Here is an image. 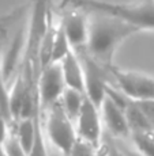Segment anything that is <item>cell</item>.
<instances>
[{
    "instance_id": "8fae6325",
    "label": "cell",
    "mask_w": 154,
    "mask_h": 156,
    "mask_svg": "<svg viewBox=\"0 0 154 156\" xmlns=\"http://www.w3.org/2000/svg\"><path fill=\"white\" fill-rule=\"evenodd\" d=\"M38 129H40V124H38L37 117H29V118H22L17 121V128H15L14 134L28 155L33 148Z\"/></svg>"
},
{
    "instance_id": "6da1fadb",
    "label": "cell",
    "mask_w": 154,
    "mask_h": 156,
    "mask_svg": "<svg viewBox=\"0 0 154 156\" xmlns=\"http://www.w3.org/2000/svg\"><path fill=\"white\" fill-rule=\"evenodd\" d=\"M93 12L96 15L89 16V40L85 52L97 64L111 71L117 49L127 38L139 31L120 18Z\"/></svg>"
},
{
    "instance_id": "52a82bcc",
    "label": "cell",
    "mask_w": 154,
    "mask_h": 156,
    "mask_svg": "<svg viewBox=\"0 0 154 156\" xmlns=\"http://www.w3.org/2000/svg\"><path fill=\"white\" fill-rule=\"evenodd\" d=\"M77 55L79 56L85 69V95L93 103L101 107L102 102L107 98V91L109 87V82L107 80V75H105L107 68L101 67L93 58H90L86 52L77 53Z\"/></svg>"
},
{
    "instance_id": "4fadbf2b",
    "label": "cell",
    "mask_w": 154,
    "mask_h": 156,
    "mask_svg": "<svg viewBox=\"0 0 154 156\" xmlns=\"http://www.w3.org/2000/svg\"><path fill=\"white\" fill-rule=\"evenodd\" d=\"M85 99H86V95L83 92H79L77 90L71 88H66L64 94L60 99V105H62L63 110L74 122L81 112V109H82Z\"/></svg>"
},
{
    "instance_id": "5b68a950",
    "label": "cell",
    "mask_w": 154,
    "mask_h": 156,
    "mask_svg": "<svg viewBox=\"0 0 154 156\" xmlns=\"http://www.w3.org/2000/svg\"><path fill=\"white\" fill-rule=\"evenodd\" d=\"M128 101V98H126L119 90L109 84L107 98L100 107L104 126L113 137L117 139H126L131 134L124 112V106Z\"/></svg>"
},
{
    "instance_id": "30bf717a",
    "label": "cell",
    "mask_w": 154,
    "mask_h": 156,
    "mask_svg": "<svg viewBox=\"0 0 154 156\" xmlns=\"http://www.w3.org/2000/svg\"><path fill=\"white\" fill-rule=\"evenodd\" d=\"M60 65L66 87L85 94V69L79 56L75 52H70Z\"/></svg>"
},
{
    "instance_id": "5bb4252c",
    "label": "cell",
    "mask_w": 154,
    "mask_h": 156,
    "mask_svg": "<svg viewBox=\"0 0 154 156\" xmlns=\"http://www.w3.org/2000/svg\"><path fill=\"white\" fill-rule=\"evenodd\" d=\"M0 114L7 119L11 121L10 115V90L7 87V77L3 68V53L0 48Z\"/></svg>"
},
{
    "instance_id": "8992f818",
    "label": "cell",
    "mask_w": 154,
    "mask_h": 156,
    "mask_svg": "<svg viewBox=\"0 0 154 156\" xmlns=\"http://www.w3.org/2000/svg\"><path fill=\"white\" fill-rule=\"evenodd\" d=\"M66 83L63 77L62 65L49 64L41 69L40 79L37 82V99L42 109L49 110L59 103L66 91Z\"/></svg>"
},
{
    "instance_id": "603a6c76",
    "label": "cell",
    "mask_w": 154,
    "mask_h": 156,
    "mask_svg": "<svg viewBox=\"0 0 154 156\" xmlns=\"http://www.w3.org/2000/svg\"><path fill=\"white\" fill-rule=\"evenodd\" d=\"M0 156H7L6 149H4V144H0Z\"/></svg>"
},
{
    "instance_id": "cb8c5ba5",
    "label": "cell",
    "mask_w": 154,
    "mask_h": 156,
    "mask_svg": "<svg viewBox=\"0 0 154 156\" xmlns=\"http://www.w3.org/2000/svg\"><path fill=\"white\" fill-rule=\"evenodd\" d=\"M98 156H102V152H98Z\"/></svg>"
},
{
    "instance_id": "ffe728a7",
    "label": "cell",
    "mask_w": 154,
    "mask_h": 156,
    "mask_svg": "<svg viewBox=\"0 0 154 156\" xmlns=\"http://www.w3.org/2000/svg\"><path fill=\"white\" fill-rule=\"evenodd\" d=\"M102 156H124L120 152L119 147L115 145V144H108L107 147H105V149L102 151Z\"/></svg>"
},
{
    "instance_id": "ac0fdd59",
    "label": "cell",
    "mask_w": 154,
    "mask_h": 156,
    "mask_svg": "<svg viewBox=\"0 0 154 156\" xmlns=\"http://www.w3.org/2000/svg\"><path fill=\"white\" fill-rule=\"evenodd\" d=\"M4 149L7 156H28V154L25 152V149L21 147V144L18 143L15 134H10L7 139V141L4 143Z\"/></svg>"
},
{
    "instance_id": "3957f363",
    "label": "cell",
    "mask_w": 154,
    "mask_h": 156,
    "mask_svg": "<svg viewBox=\"0 0 154 156\" xmlns=\"http://www.w3.org/2000/svg\"><path fill=\"white\" fill-rule=\"evenodd\" d=\"M44 132L48 143L66 156L78 140L75 122L66 114L60 102L48 110Z\"/></svg>"
},
{
    "instance_id": "d6986e66",
    "label": "cell",
    "mask_w": 154,
    "mask_h": 156,
    "mask_svg": "<svg viewBox=\"0 0 154 156\" xmlns=\"http://www.w3.org/2000/svg\"><path fill=\"white\" fill-rule=\"evenodd\" d=\"M139 107L142 109V112L145 113L146 118L149 119V122L152 124V126L154 128V99L153 101H145V102H138Z\"/></svg>"
},
{
    "instance_id": "9c48e42d",
    "label": "cell",
    "mask_w": 154,
    "mask_h": 156,
    "mask_svg": "<svg viewBox=\"0 0 154 156\" xmlns=\"http://www.w3.org/2000/svg\"><path fill=\"white\" fill-rule=\"evenodd\" d=\"M60 26L67 37L72 52H85L89 40V15L86 14V11L68 12L63 18Z\"/></svg>"
},
{
    "instance_id": "9a60e30c",
    "label": "cell",
    "mask_w": 154,
    "mask_h": 156,
    "mask_svg": "<svg viewBox=\"0 0 154 156\" xmlns=\"http://www.w3.org/2000/svg\"><path fill=\"white\" fill-rule=\"evenodd\" d=\"M132 148H135L143 156H154V133L131 134Z\"/></svg>"
},
{
    "instance_id": "277c9868",
    "label": "cell",
    "mask_w": 154,
    "mask_h": 156,
    "mask_svg": "<svg viewBox=\"0 0 154 156\" xmlns=\"http://www.w3.org/2000/svg\"><path fill=\"white\" fill-rule=\"evenodd\" d=\"M111 75L116 82L117 90L132 102L154 99V76L134 69L112 68Z\"/></svg>"
},
{
    "instance_id": "44dd1931",
    "label": "cell",
    "mask_w": 154,
    "mask_h": 156,
    "mask_svg": "<svg viewBox=\"0 0 154 156\" xmlns=\"http://www.w3.org/2000/svg\"><path fill=\"white\" fill-rule=\"evenodd\" d=\"M119 149L124 156H143L135 148H130V147H119Z\"/></svg>"
},
{
    "instance_id": "7402d4cb",
    "label": "cell",
    "mask_w": 154,
    "mask_h": 156,
    "mask_svg": "<svg viewBox=\"0 0 154 156\" xmlns=\"http://www.w3.org/2000/svg\"><path fill=\"white\" fill-rule=\"evenodd\" d=\"M48 156H66V155L62 154L59 149H56L55 147H52L49 143H48Z\"/></svg>"
},
{
    "instance_id": "7a4b0ae2",
    "label": "cell",
    "mask_w": 154,
    "mask_h": 156,
    "mask_svg": "<svg viewBox=\"0 0 154 156\" xmlns=\"http://www.w3.org/2000/svg\"><path fill=\"white\" fill-rule=\"evenodd\" d=\"M90 11L108 14L126 20L138 31H154V2H142L134 4H113V3H83Z\"/></svg>"
},
{
    "instance_id": "ba28073f",
    "label": "cell",
    "mask_w": 154,
    "mask_h": 156,
    "mask_svg": "<svg viewBox=\"0 0 154 156\" xmlns=\"http://www.w3.org/2000/svg\"><path fill=\"white\" fill-rule=\"evenodd\" d=\"M75 128H77L78 139L92 144L98 148L102 136V118L101 110L96 103H93L89 98L83 102V106L75 119Z\"/></svg>"
},
{
    "instance_id": "2e32d148",
    "label": "cell",
    "mask_w": 154,
    "mask_h": 156,
    "mask_svg": "<svg viewBox=\"0 0 154 156\" xmlns=\"http://www.w3.org/2000/svg\"><path fill=\"white\" fill-rule=\"evenodd\" d=\"M97 149L94 145L78 139L67 156H98Z\"/></svg>"
},
{
    "instance_id": "7c38bea8",
    "label": "cell",
    "mask_w": 154,
    "mask_h": 156,
    "mask_svg": "<svg viewBox=\"0 0 154 156\" xmlns=\"http://www.w3.org/2000/svg\"><path fill=\"white\" fill-rule=\"evenodd\" d=\"M124 112L127 117V122H128L130 133L137 134V133H154V128L146 118L145 113L142 112L139 105L137 102L128 101L124 106ZM130 134V136H131Z\"/></svg>"
},
{
    "instance_id": "e0dca14e",
    "label": "cell",
    "mask_w": 154,
    "mask_h": 156,
    "mask_svg": "<svg viewBox=\"0 0 154 156\" xmlns=\"http://www.w3.org/2000/svg\"><path fill=\"white\" fill-rule=\"evenodd\" d=\"M28 156H48V140L45 137V133L42 132L41 126L38 129L36 141L33 144V148Z\"/></svg>"
}]
</instances>
